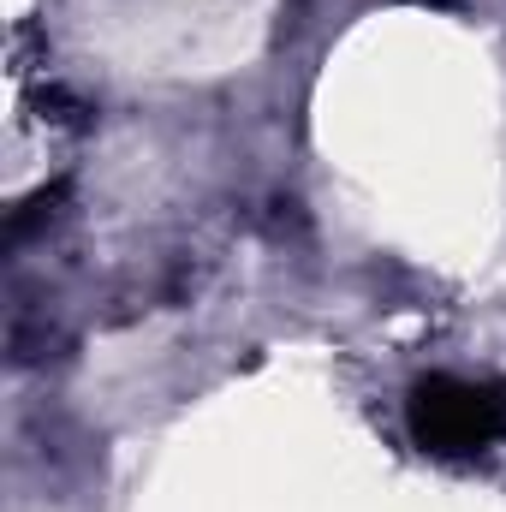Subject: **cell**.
<instances>
[{
    "label": "cell",
    "mask_w": 506,
    "mask_h": 512,
    "mask_svg": "<svg viewBox=\"0 0 506 512\" xmlns=\"http://www.w3.org/2000/svg\"><path fill=\"white\" fill-rule=\"evenodd\" d=\"M411 435H417V447H429L441 459L483 453V447H495L506 435V393L501 387L435 376L411 399Z\"/></svg>",
    "instance_id": "1"
}]
</instances>
